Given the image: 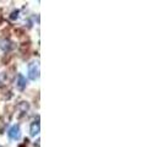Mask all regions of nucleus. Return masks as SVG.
Masks as SVG:
<instances>
[{
	"mask_svg": "<svg viewBox=\"0 0 163 147\" xmlns=\"http://www.w3.org/2000/svg\"><path fill=\"white\" fill-rule=\"evenodd\" d=\"M7 135H9V139H10V140H19L21 136L20 126L19 125L11 126L10 130H9V132H7Z\"/></svg>",
	"mask_w": 163,
	"mask_h": 147,
	"instance_id": "f03ea898",
	"label": "nucleus"
},
{
	"mask_svg": "<svg viewBox=\"0 0 163 147\" xmlns=\"http://www.w3.org/2000/svg\"><path fill=\"white\" fill-rule=\"evenodd\" d=\"M17 87L20 88V90H23L25 87H26V85H27V81H26V77L22 75V74H19V76H17Z\"/></svg>",
	"mask_w": 163,
	"mask_h": 147,
	"instance_id": "20e7f679",
	"label": "nucleus"
},
{
	"mask_svg": "<svg viewBox=\"0 0 163 147\" xmlns=\"http://www.w3.org/2000/svg\"><path fill=\"white\" fill-rule=\"evenodd\" d=\"M40 130H41L40 123H38V122H35V123L31 125V129H30L31 136H36V135H38V134H40Z\"/></svg>",
	"mask_w": 163,
	"mask_h": 147,
	"instance_id": "7ed1b4c3",
	"label": "nucleus"
},
{
	"mask_svg": "<svg viewBox=\"0 0 163 147\" xmlns=\"http://www.w3.org/2000/svg\"><path fill=\"white\" fill-rule=\"evenodd\" d=\"M28 77L31 80H33V81L40 77V66H38V64H30V66H28Z\"/></svg>",
	"mask_w": 163,
	"mask_h": 147,
	"instance_id": "f257e3e1",
	"label": "nucleus"
}]
</instances>
